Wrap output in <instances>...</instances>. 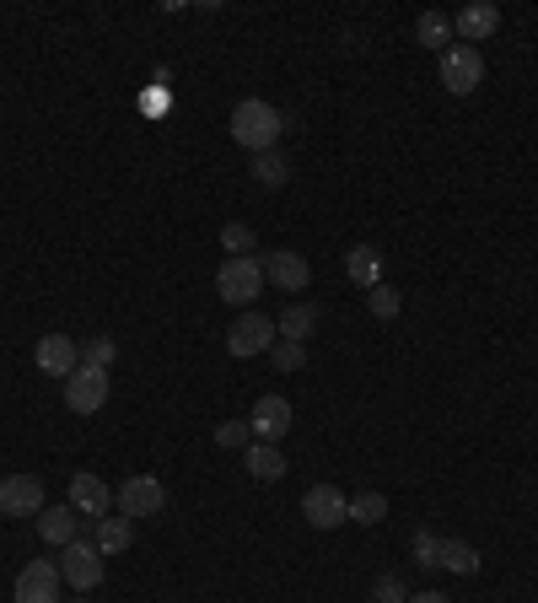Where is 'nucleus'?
I'll list each match as a JSON object with an SVG mask.
<instances>
[{
    "mask_svg": "<svg viewBox=\"0 0 538 603\" xmlns=\"http://www.w3.org/2000/svg\"><path fill=\"white\" fill-rule=\"evenodd\" d=\"M70 507H75L81 518H92V523H97V518H108L114 490H108V485H103L92 469H75V474H70Z\"/></svg>",
    "mask_w": 538,
    "mask_h": 603,
    "instance_id": "f8f14e48",
    "label": "nucleus"
},
{
    "mask_svg": "<svg viewBox=\"0 0 538 603\" xmlns=\"http://www.w3.org/2000/svg\"><path fill=\"white\" fill-rule=\"evenodd\" d=\"M409 603H453V599H442V593H414Z\"/></svg>",
    "mask_w": 538,
    "mask_h": 603,
    "instance_id": "2f4dec72",
    "label": "nucleus"
},
{
    "mask_svg": "<svg viewBox=\"0 0 538 603\" xmlns=\"http://www.w3.org/2000/svg\"><path fill=\"white\" fill-rule=\"evenodd\" d=\"M383 518H388V496H383V490H361V496H350V523L377 529Z\"/></svg>",
    "mask_w": 538,
    "mask_h": 603,
    "instance_id": "b1692460",
    "label": "nucleus"
},
{
    "mask_svg": "<svg viewBox=\"0 0 538 603\" xmlns=\"http://www.w3.org/2000/svg\"><path fill=\"white\" fill-rule=\"evenodd\" d=\"M60 603H92V599H86V593H75V599H60Z\"/></svg>",
    "mask_w": 538,
    "mask_h": 603,
    "instance_id": "473e14b6",
    "label": "nucleus"
},
{
    "mask_svg": "<svg viewBox=\"0 0 538 603\" xmlns=\"http://www.w3.org/2000/svg\"><path fill=\"white\" fill-rule=\"evenodd\" d=\"M33 361H38V372H49V378H60L66 383L70 372L81 367V345L70 335H44L33 345Z\"/></svg>",
    "mask_w": 538,
    "mask_h": 603,
    "instance_id": "9b49d317",
    "label": "nucleus"
},
{
    "mask_svg": "<svg viewBox=\"0 0 538 603\" xmlns=\"http://www.w3.org/2000/svg\"><path fill=\"white\" fill-rule=\"evenodd\" d=\"M442 86H447L453 97H469L473 86H484V55H479L473 44H453V49L442 55Z\"/></svg>",
    "mask_w": 538,
    "mask_h": 603,
    "instance_id": "423d86ee",
    "label": "nucleus"
},
{
    "mask_svg": "<svg viewBox=\"0 0 538 603\" xmlns=\"http://www.w3.org/2000/svg\"><path fill=\"white\" fill-rule=\"evenodd\" d=\"M0 512L5 518H38L44 512V479L38 474H5L0 479Z\"/></svg>",
    "mask_w": 538,
    "mask_h": 603,
    "instance_id": "9d476101",
    "label": "nucleus"
},
{
    "mask_svg": "<svg viewBox=\"0 0 538 603\" xmlns=\"http://www.w3.org/2000/svg\"><path fill=\"white\" fill-rule=\"evenodd\" d=\"M60 588H66V577L55 560H27L16 571V603H60Z\"/></svg>",
    "mask_w": 538,
    "mask_h": 603,
    "instance_id": "1a4fd4ad",
    "label": "nucleus"
},
{
    "mask_svg": "<svg viewBox=\"0 0 538 603\" xmlns=\"http://www.w3.org/2000/svg\"><path fill=\"white\" fill-rule=\"evenodd\" d=\"M259 291H265V259L259 254H248V259H226V265L215 269V297L221 302H259Z\"/></svg>",
    "mask_w": 538,
    "mask_h": 603,
    "instance_id": "7ed1b4c3",
    "label": "nucleus"
},
{
    "mask_svg": "<svg viewBox=\"0 0 538 603\" xmlns=\"http://www.w3.org/2000/svg\"><path fill=\"white\" fill-rule=\"evenodd\" d=\"M114 501H119V512L125 518H156L162 507H167V485L156 479V474H130L119 490H114Z\"/></svg>",
    "mask_w": 538,
    "mask_h": 603,
    "instance_id": "39448f33",
    "label": "nucleus"
},
{
    "mask_svg": "<svg viewBox=\"0 0 538 603\" xmlns=\"http://www.w3.org/2000/svg\"><path fill=\"white\" fill-rule=\"evenodd\" d=\"M92 544H97L103 555H125L134 544V523L125 512H119V518H97V538H92Z\"/></svg>",
    "mask_w": 538,
    "mask_h": 603,
    "instance_id": "4be33fe9",
    "label": "nucleus"
},
{
    "mask_svg": "<svg viewBox=\"0 0 538 603\" xmlns=\"http://www.w3.org/2000/svg\"><path fill=\"white\" fill-rule=\"evenodd\" d=\"M344 275H350L361 291L383 286V248H372V243H355V248L344 254Z\"/></svg>",
    "mask_w": 538,
    "mask_h": 603,
    "instance_id": "f3484780",
    "label": "nucleus"
},
{
    "mask_svg": "<svg viewBox=\"0 0 538 603\" xmlns=\"http://www.w3.org/2000/svg\"><path fill=\"white\" fill-rule=\"evenodd\" d=\"M274 329H280V339H296V345H307V335L318 329V308H313V302H291V308L274 318Z\"/></svg>",
    "mask_w": 538,
    "mask_h": 603,
    "instance_id": "412c9836",
    "label": "nucleus"
},
{
    "mask_svg": "<svg viewBox=\"0 0 538 603\" xmlns=\"http://www.w3.org/2000/svg\"><path fill=\"white\" fill-rule=\"evenodd\" d=\"M60 577H66V588H75V593L103 588V549L86 544V538L66 544V549H60Z\"/></svg>",
    "mask_w": 538,
    "mask_h": 603,
    "instance_id": "20e7f679",
    "label": "nucleus"
},
{
    "mask_svg": "<svg viewBox=\"0 0 538 603\" xmlns=\"http://www.w3.org/2000/svg\"><path fill=\"white\" fill-rule=\"evenodd\" d=\"M269 367H274V372H302V367H307V345L274 339V345H269Z\"/></svg>",
    "mask_w": 538,
    "mask_h": 603,
    "instance_id": "a878e982",
    "label": "nucleus"
},
{
    "mask_svg": "<svg viewBox=\"0 0 538 603\" xmlns=\"http://www.w3.org/2000/svg\"><path fill=\"white\" fill-rule=\"evenodd\" d=\"M453 16L447 11H420V22H414V44L420 49H436V55H447L453 49Z\"/></svg>",
    "mask_w": 538,
    "mask_h": 603,
    "instance_id": "a211bd4d",
    "label": "nucleus"
},
{
    "mask_svg": "<svg viewBox=\"0 0 538 603\" xmlns=\"http://www.w3.org/2000/svg\"><path fill=\"white\" fill-rule=\"evenodd\" d=\"M243 469L254 474V479H269V485H274V479H285V453H280L274 442H248V448H243Z\"/></svg>",
    "mask_w": 538,
    "mask_h": 603,
    "instance_id": "aec40b11",
    "label": "nucleus"
},
{
    "mask_svg": "<svg viewBox=\"0 0 538 603\" xmlns=\"http://www.w3.org/2000/svg\"><path fill=\"white\" fill-rule=\"evenodd\" d=\"M436 549H442V538L431 534V529H414V538H409V555H414V566H436Z\"/></svg>",
    "mask_w": 538,
    "mask_h": 603,
    "instance_id": "c756f323",
    "label": "nucleus"
},
{
    "mask_svg": "<svg viewBox=\"0 0 538 603\" xmlns=\"http://www.w3.org/2000/svg\"><path fill=\"white\" fill-rule=\"evenodd\" d=\"M33 529H38V538L44 544H55V549H66V544H75L81 538V512L75 507H44L38 518H33Z\"/></svg>",
    "mask_w": 538,
    "mask_h": 603,
    "instance_id": "4468645a",
    "label": "nucleus"
},
{
    "mask_svg": "<svg viewBox=\"0 0 538 603\" xmlns=\"http://www.w3.org/2000/svg\"><path fill=\"white\" fill-rule=\"evenodd\" d=\"M274 339H280L274 318H269V313H254V308H243V313L232 318V329H226V356H232V361L265 356V350L274 345Z\"/></svg>",
    "mask_w": 538,
    "mask_h": 603,
    "instance_id": "f03ea898",
    "label": "nucleus"
},
{
    "mask_svg": "<svg viewBox=\"0 0 538 603\" xmlns=\"http://www.w3.org/2000/svg\"><path fill=\"white\" fill-rule=\"evenodd\" d=\"M366 308H372V313H377V318H399V291H394V286H372V291H366Z\"/></svg>",
    "mask_w": 538,
    "mask_h": 603,
    "instance_id": "c85d7f7f",
    "label": "nucleus"
},
{
    "mask_svg": "<svg viewBox=\"0 0 538 603\" xmlns=\"http://www.w3.org/2000/svg\"><path fill=\"white\" fill-rule=\"evenodd\" d=\"M265 259V286H280V291H302L313 280V265L296 254V248H274V254H259Z\"/></svg>",
    "mask_w": 538,
    "mask_h": 603,
    "instance_id": "ddd939ff",
    "label": "nucleus"
},
{
    "mask_svg": "<svg viewBox=\"0 0 538 603\" xmlns=\"http://www.w3.org/2000/svg\"><path fill=\"white\" fill-rule=\"evenodd\" d=\"M114 356H119V345H114L108 335H92L86 345H81V367H103V372H108Z\"/></svg>",
    "mask_w": 538,
    "mask_h": 603,
    "instance_id": "cd10ccee",
    "label": "nucleus"
},
{
    "mask_svg": "<svg viewBox=\"0 0 538 603\" xmlns=\"http://www.w3.org/2000/svg\"><path fill=\"white\" fill-rule=\"evenodd\" d=\"M302 518H307L318 534H329L339 523H350V496H344L339 485H313V490L302 496Z\"/></svg>",
    "mask_w": 538,
    "mask_h": 603,
    "instance_id": "0eeeda50",
    "label": "nucleus"
},
{
    "mask_svg": "<svg viewBox=\"0 0 538 603\" xmlns=\"http://www.w3.org/2000/svg\"><path fill=\"white\" fill-rule=\"evenodd\" d=\"M248 426H254V442H280L291 431V404L280 399V394H265V399L254 404Z\"/></svg>",
    "mask_w": 538,
    "mask_h": 603,
    "instance_id": "dca6fc26",
    "label": "nucleus"
},
{
    "mask_svg": "<svg viewBox=\"0 0 538 603\" xmlns=\"http://www.w3.org/2000/svg\"><path fill=\"white\" fill-rule=\"evenodd\" d=\"M436 566H442V571H453V577H479L484 555L473 549L469 538H442V549H436Z\"/></svg>",
    "mask_w": 538,
    "mask_h": 603,
    "instance_id": "6ab92c4d",
    "label": "nucleus"
},
{
    "mask_svg": "<svg viewBox=\"0 0 538 603\" xmlns=\"http://www.w3.org/2000/svg\"><path fill=\"white\" fill-rule=\"evenodd\" d=\"M108 404V372L103 367H75L66 378V409L70 415H97Z\"/></svg>",
    "mask_w": 538,
    "mask_h": 603,
    "instance_id": "6e6552de",
    "label": "nucleus"
},
{
    "mask_svg": "<svg viewBox=\"0 0 538 603\" xmlns=\"http://www.w3.org/2000/svg\"><path fill=\"white\" fill-rule=\"evenodd\" d=\"M254 243H259V237H254L248 221H226V227H221V248H226V259H248Z\"/></svg>",
    "mask_w": 538,
    "mask_h": 603,
    "instance_id": "393cba45",
    "label": "nucleus"
},
{
    "mask_svg": "<svg viewBox=\"0 0 538 603\" xmlns=\"http://www.w3.org/2000/svg\"><path fill=\"white\" fill-rule=\"evenodd\" d=\"M248 442H254V426H248V420H221V426H215V448L243 453Z\"/></svg>",
    "mask_w": 538,
    "mask_h": 603,
    "instance_id": "bb28decb",
    "label": "nucleus"
},
{
    "mask_svg": "<svg viewBox=\"0 0 538 603\" xmlns=\"http://www.w3.org/2000/svg\"><path fill=\"white\" fill-rule=\"evenodd\" d=\"M280 108H269L265 97H243L237 108H232V140L237 146H248L254 156L259 151H274V140H280Z\"/></svg>",
    "mask_w": 538,
    "mask_h": 603,
    "instance_id": "f257e3e1",
    "label": "nucleus"
},
{
    "mask_svg": "<svg viewBox=\"0 0 538 603\" xmlns=\"http://www.w3.org/2000/svg\"><path fill=\"white\" fill-rule=\"evenodd\" d=\"M254 184H259V189H285V184H291V162H285L280 146L254 156Z\"/></svg>",
    "mask_w": 538,
    "mask_h": 603,
    "instance_id": "5701e85b",
    "label": "nucleus"
},
{
    "mask_svg": "<svg viewBox=\"0 0 538 603\" xmlns=\"http://www.w3.org/2000/svg\"><path fill=\"white\" fill-rule=\"evenodd\" d=\"M495 27H501V5H490V0H473V5H464V11L453 16V33H458L464 44H473V49H479Z\"/></svg>",
    "mask_w": 538,
    "mask_h": 603,
    "instance_id": "2eb2a0df",
    "label": "nucleus"
},
{
    "mask_svg": "<svg viewBox=\"0 0 538 603\" xmlns=\"http://www.w3.org/2000/svg\"><path fill=\"white\" fill-rule=\"evenodd\" d=\"M372 603H409V588H404L399 577L388 571V577H377V582H372Z\"/></svg>",
    "mask_w": 538,
    "mask_h": 603,
    "instance_id": "7c9ffc66",
    "label": "nucleus"
}]
</instances>
